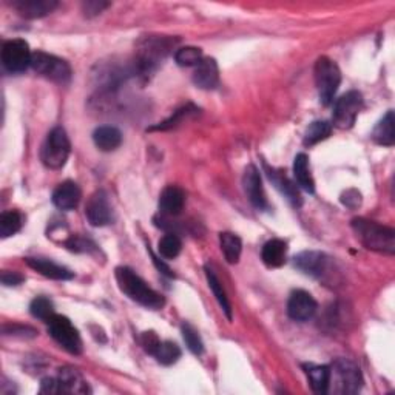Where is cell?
Returning <instances> with one entry per match:
<instances>
[{"label":"cell","instance_id":"obj_9","mask_svg":"<svg viewBox=\"0 0 395 395\" xmlns=\"http://www.w3.org/2000/svg\"><path fill=\"white\" fill-rule=\"evenodd\" d=\"M363 108V96L360 91H347L346 95H343L340 99H337V102L334 105V123L342 130H347L354 127L355 121H357V116L360 110Z\"/></svg>","mask_w":395,"mask_h":395},{"label":"cell","instance_id":"obj_17","mask_svg":"<svg viewBox=\"0 0 395 395\" xmlns=\"http://www.w3.org/2000/svg\"><path fill=\"white\" fill-rule=\"evenodd\" d=\"M13 8L25 19H41L58 8L56 0H13Z\"/></svg>","mask_w":395,"mask_h":395},{"label":"cell","instance_id":"obj_15","mask_svg":"<svg viewBox=\"0 0 395 395\" xmlns=\"http://www.w3.org/2000/svg\"><path fill=\"white\" fill-rule=\"evenodd\" d=\"M293 265L306 275L321 278V275L326 272L328 269V257L321 252H301L293 258Z\"/></svg>","mask_w":395,"mask_h":395},{"label":"cell","instance_id":"obj_27","mask_svg":"<svg viewBox=\"0 0 395 395\" xmlns=\"http://www.w3.org/2000/svg\"><path fill=\"white\" fill-rule=\"evenodd\" d=\"M220 244L229 265H236L243 252V243L239 236L230 234V232H224V234H220Z\"/></svg>","mask_w":395,"mask_h":395},{"label":"cell","instance_id":"obj_41","mask_svg":"<svg viewBox=\"0 0 395 395\" xmlns=\"http://www.w3.org/2000/svg\"><path fill=\"white\" fill-rule=\"evenodd\" d=\"M42 394H64L59 378H43L41 383Z\"/></svg>","mask_w":395,"mask_h":395},{"label":"cell","instance_id":"obj_44","mask_svg":"<svg viewBox=\"0 0 395 395\" xmlns=\"http://www.w3.org/2000/svg\"><path fill=\"white\" fill-rule=\"evenodd\" d=\"M150 253H152V252H150ZM152 258H153L154 266H156V267H158V270H159V272H161V274H164L166 276H170V278H173V276H175V274L172 272V270H170V267H168L167 265H164V262H162V261H161V260H159V258L156 257V255L152 253Z\"/></svg>","mask_w":395,"mask_h":395},{"label":"cell","instance_id":"obj_40","mask_svg":"<svg viewBox=\"0 0 395 395\" xmlns=\"http://www.w3.org/2000/svg\"><path fill=\"white\" fill-rule=\"evenodd\" d=\"M108 6H110V4L102 2V0H88V2L82 4V11L85 13L87 18H93V15L102 13Z\"/></svg>","mask_w":395,"mask_h":395},{"label":"cell","instance_id":"obj_3","mask_svg":"<svg viewBox=\"0 0 395 395\" xmlns=\"http://www.w3.org/2000/svg\"><path fill=\"white\" fill-rule=\"evenodd\" d=\"M352 229L360 243L369 250H375L386 255H394L395 252V230L386 227L375 221L365 218H355L352 221Z\"/></svg>","mask_w":395,"mask_h":395},{"label":"cell","instance_id":"obj_31","mask_svg":"<svg viewBox=\"0 0 395 395\" xmlns=\"http://www.w3.org/2000/svg\"><path fill=\"white\" fill-rule=\"evenodd\" d=\"M182 241L178 234H166L159 239L158 243V252L162 258L173 260L181 253Z\"/></svg>","mask_w":395,"mask_h":395},{"label":"cell","instance_id":"obj_30","mask_svg":"<svg viewBox=\"0 0 395 395\" xmlns=\"http://www.w3.org/2000/svg\"><path fill=\"white\" fill-rule=\"evenodd\" d=\"M23 218L19 212L8 210L0 215V236L10 238L22 229Z\"/></svg>","mask_w":395,"mask_h":395},{"label":"cell","instance_id":"obj_21","mask_svg":"<svg viewBox=\"0 0 395 395\" xmlns=\"http://www.w3.org/2000/svg\"><path fill=\"white\" fill-rule=\"evenodd\" d=\"M286 253H288V244L283 239H270L261 250V260L270 269L281 267L286 262Z\"/></svg>","mask_w":395,"mask_h":395},{"label":"cell","instance_id":"obj_1","mask_svg":"<svg viewBox=\"0 0 395 395\" xmlns=\"http://www.w3.org/2000/svg\"><path fill=\"white\" fill-rule=\"evenodd\" d=\"M176 41L170 37H159L152 36L145 37L138 45L136 56L133 60V74L149 79V76L153 74L162 65V62L167 59V56L172 51Z\"/></svg>","mask_w":395,"mask_h":395},{"label":"cell","instance_id":"obj_35","mask_svg":"<svg viewBox=\"0 0 395 395\" xmlns=\"http://www.w3.org/2000/svg\"><path fill=\"white\" fill-rule=\"evenodd\" d=\"M181 332H182V338L185 344H187L189 349L195 354V355H201L204 352V344L203 340H201L198 330L192 326L189 323H182L181 326Z\"/></svg>","mask_w":395,"mask_h":395},{"label":"cell","instance_id":"obj_29","mask_svg":"<svg viewBox=\"0 0 395 395\" xmlns=\"http://www.w3.org/2000/svg\"><path fill=\"white\" fill-rule=\"evenodd\" d=\"M330 131H332V123L330 122H328V121H315V122L311 123V126L307 127L303 144L306 147H311V145L319 144V142L324 141V139H326V138H329Z\"/></svg>","mask_w":395,"mask_h":395},{"label":"cell","instance_id":"obj_20","mask_svg":"<svg viewBox=\"0 0 395 395\" xmlns=\"http://www.w3.org/2000/svg\"><path fill=\"white\" fill-rule=\"evenodd\" d=\"M265 167H266L269 180L275 184V187L280 190L286 198H288V201L293 207H300L301 204H303V199H301L297 185L293 184L288 176L283 175L281 172H278V170H275V168H269L266 164H265Z\"/></svg>","mask_w":395,"mask_h":395},{"label":"cell","instance_id":"obj_7","mask_svg":"<svg viewBox=\"0 0 395 395\" xmlns=\"http://www.w3.org/2000/svg\"><path fill=\"white\" fill-rule=\"evenodd\" d=\"M330 383H335L334 391L338 394H357L363 386L360 368L349 360L338 359L334 365L330 366Z\"/></svg>","mask_w":395,"mask_h":395},{"label":"cell","instance_id":"obj_22","mask_svg":"<svg viewBox=\"0 0 395 395\" xmlns=\"http://www.w3.org/2000/svg\"><path fill=\"white\" fill-rule=\"evenodd\" d=\"M93 142L100 152H113L122 144V133L113 126L98 127L93 133Z\"/></svg>","mask_w":395,"mask_h":395},{"label":"cell","instance_id":"obj_5","mask_svg":"<svg viewBox=\"0 0 395 395\" xmlns=\"http://www.w3.org/2000/svg\"><path fill=\"white\" fill-rule=\"evenodd\" d=\"M69 152H72V144L67 131L62 127H54L42 145L41 159L48 168L59 170L67 164Z\"/></svg>","mask_w":395,"mask_h":395},{"label":"cell","instance_id":"obj_4","mask_svg":"<svg viewBox=\"0 0 395 395\" xmlns=\"http://www.w3.org/2000/svg\"><path fill=\"white\" fill-rule=\"evenodd\" d=\"M314 74L320 102L324 107H328L334 102L340 83H342V72H340V68L334 60L323 56L316 60Z\"/></svg>","mask_w":395,"mask_h":395},{"label":"cell","instance_id":"obj_13","mask_svg":"<svg viewBox=\"0 0 395 395\" xmlns=\"http://www.w3.org/2000/svg\"><path fill=\"white\" fill-rule=\"evenodd\" d=\"M243 187L246 192V196L249 198L252 206L258 210H265L267 208V199L265 189H262V181L258 168L253 164L247 166L244 176H243Z\"/></svg>","mask_w":395,"mask_h":395},{"label":"cell","instance_id":"obj_26","mask_svg":"<svg viewBox=\"0 0 395 395\" xmlns=\"http://www.w3.org/2000/svg\"><path fill=\"white\" fill-rule=\"evenodd\" d=\"M394 112L389 110L384 118L377 123L373 131V139L383 147H392L395 142V128H394Z\"/></svg>","mask_w":395,"mask_h":395},{"label":"cell","instance_id":"obj_6","mask_svg":"<svg viewBox=\"0 0 395 395\" xmlns=\"http://www.w3.org/2000/svg\"><path fill=\"white\" fill-rule=\"evenodd\" d=\"M29 67L37 74L45 76L46 79H51L58 83H68L72 79V67L68 65V62L45 51H34L31 54Z\"/></svg>","mask_w":395,"mask_h":395},{"label":"cell","instance_id":"obj_24","mask_svg":"<svg viewBox=\"0 0 395 395\" xmlns=\"http://www.w3.org/2000/svg\"><path fill=\"white\" fill-rule=\"evenodd\" d=\"M306 375L311 383V388L316 394H328L330 383V366L306 365Z\"/></svg>","mask_w":395,"mask_h":395},{"label":"cell","instance_id":"obj_32","mask_svg":"<svg viewBox=\"0 0 395 395\" xmlns=\"http://www.w3.org/2000/svg\"><path fill=\"white\" fill-rule=\"evenodd\" d=\"M158 363L164 366L175 365V363L181 359V349L180 346L173 342H161L156 352L153 355Z\"/></svg>","mask_w":395,"mask_h":395},{"label":"cell","instance_id":"obj_33","mask_svg":"<svg viewBox=\"0 0 395 395\" xmlns=\"http://www.w3.org/2000/svg\"><path fill=\"white\" fill-rule=\"evenodd\" d=\"M29 312L37 320H42L45 323H48L56 312H54V304L50 298L46 297H37L29 304Z\"/></svg>","mask_w":395,"mask_h":395},{"label":"cell","instance_id":"obj_10","mask_svg":"<svg viewBox=\"0 0 395 395\" xmlns=\"http://www.w3.org/2000/svg\"><path fill=\"white\" fill-rule=\"evenodd\" d=\"M29 46L22 39H13L2 46V64L6 72L22 73L31 65Z\"/></svg>","mask_w":395,"mask_h":395},{"label":"cell","instance_id":"obj_25","mask_svg":"<svg viewBox=\"0 0 395 395\" xmlns=\"http://www.w3.org/2000/svg\"><path fill=\"white\" fill-rule=\"evenodd\" d=\"M293 175H295V180L301 189L307 193H315V182L314 178L311 175V168H309V158L307 154L300 153L295 156L293 161Z\"/></svg>","mask_w":395,"mask_h":395},{"label":"cell","instance_id":"obj_34","mask_svg":"<svg viewBox=\"0 0 395 395\" xmlns=\"http://www.w3.org/2000/svg\"><path fill=\"white\" fill-rule=\"evenodd\" d=\"M203 59V50L196 46H182L175 53V60L180 67H196Z\"/></svg>","mask_w":395,"mask_h":395},{"label":"cell","instance_id":"obj_8","mask_svg":"<svg viewBox=\"0 0 395 395\" xmlns=\"http://www.w3.org/2000/svg\"><path fill=\"white\" fill-rule=\"evenodd\" d=\"M46 324H48L50 335L60 347H64L67 352L73 355H79L82 352V340L79 332L67 316L56 314Z\"/></svg>","mask_w":395,"mask_h":395},{"label":"cell","instance_id":"obj_12","mask_svg":"<svg viewBox=\"0 0 395 395\" xmlns=\"http://www.w3.org/2000/svg\"><path fill=\"white\" fill-rule=\"evenodd\" d=\"M319 304L315 298L306 290H293L288 301V315L293 321L304 323L315 315Z\"/></svg>","mask_w":395,"mask_h":395},{"label":"cell","instance_id":"obj_18","mask_svg":"<svg viewBox=\"0 0 395 395\" xmlns=\"http://www.w3.org/2000/svg\"><path fill=\"white\" fill-rule=\"evenodd\" d=\"M27 265L39 272L41 275L50 278V280H56V281H67V280H73L74 274L72 270L59 266L56 262H53L51 260L46 258H25Z\"/></svg>","mask_w":395,"mask_h":395},{"label":"cell","instance_id":"obj_37","mask_svg":"<svg viewBox=\"0 0 395 395\" xmlns=\"http://www.w3.org/2000/svg\"><path fill=\"white\" fill-rule=\"evenodd\" d=\"M64 244L68 250L76 252V253H90L96 249V246L91 241V239L79 236V235H72Z\"/></svg>","mask_w":395,"mask_h":395},{"label":"cell","instance_id":"obj_43","mask_svg":"<svg viewBox=\"0 0 395 395\" xmlns=\"http://www.w3.org/2000/svg\"><path fill=\"white\" fill-rule=\"evenodd\" d=\"M25 280V276L19 272H10V270H4L2 272V283L8 288H11V286H19Z\"/></svg>","mask_w":395,"mask_h":395},{"label":"cell","instance_id":"obj_38","mask_svg":"<svg viewBox=\"0 0 395 395\" xmlns=\"http://www.w3.org/2000/svg\"><path fill=\"white\" fill-rule=\"evenodd\" d=\"M4 335H14L22 338H34L37 335L36 329L29 326H20V324H6L4 326Z\"/></svg>","mask_w":395,"mask_h":395},{"label":"cell","instance_id":"obj_42","mask_svg":"<svg viewBox=\"0 0 395 395\" xmlns=\"http://www.w3.org/2000/svg\"><path fill=\"white\" fill-rule=\"evenodd\" d=\"M342 203L349 207V208H355L361 204V195L357 190H347L346 193H343L342 196Z\"/></svg>","mask_w":395,"mask_h":395},{"label":"cell","instance_id":"obj_23","mask_svg":"<svg viewBox=\"0 0 395 395\" xmlns=\"http://www.w3.org/2000/svg\"><path fill=\"white\" fill-rule=\"evenodd\" d=\"M59 382L64 394H87L90 392L87 382L83 380L79 370L73 368L59 369Z\"/></svg>","mask_w":395,"mask_h":395},{"label":"cell","instance_id":"obj_2","mask_svg":"<svg viewBox=\"0 0 395 395\" xmlns=\"http://www.w3.org/2000/svg\"><path fill=\"white\" fill-rule=\"evenodd\" d=\"M114 276L121 292L126 293L130 300L136 301L138 304L152 309V311H159V309L164 307V297L156 290H153L150 286L147 284L141 276L136 275L130 267H116Z\"/></svg>","mask_w":395,"mask_h":395},{"label":"cell","instance_id":"obj_28","mask_svg":"<svg viewBox=\"0 0 395 395\" xmlns=\"http://www.w3.org/2000/svg\"><path fill=\"white\" fill-rule=\"evenodd\" d=\"M204 270H206V278H207L208 288L212 289L215 298L218 300V303H220L221 309L224 311V314H226L227 319L232 320V304H230V301H229V298L226 295V292H224V289H222L221 281L218 280V276H216V274L213 272L210 267L206 266Z\"/></svg>","mask_w":395,"mask_h":395},{"label":"cell","instance_id":"obj_16","mask_svg":"<svg viewBox=\"0 0 395 395\" xmlns=\"http://www.w3.org/2000/svg\"><path fill=\"white\" fill-rule=\"evenodd\" d=\"M193 83L201 90H215L220 83V69L216 60L206 58L199 62L193 73Z\"/></svg>","mask_w":395,"mask_h":395},{"label":"cell","instance_id":"obj_19","mask_svg":"<svg viewBox=\"0 0 395 395\" xmlns=\"http://www.w3.org/2000/svg\"><path fill=\"white\" fill-rule=\"evenodd\" d=\"M185 193L176 185H168L159 196V213L166 216H178L184 208Z\"/></svg>","mask_w":395,"mask_h":395},{"label":"cell","instance_id":"obj_39","mask_svg":"<svg viewBox=\"0 0 395 395\" xmlns=\"http://www.w3.org/2000/svg\"><path fill=\"white\" fill-rule=\"evenodd\" d=\"M141 344L147 354L154 355V352H156V349H158V346L161 344V340L153 330H149V332H144V334L141 335Z\"/></svg>","mask_w":395,"mask_h":395},{"label":"cell","instance_id":"obj_11","mask_svg":"<svg viewBox=\"0 0 395 395\" xmlns=\"http://www.w3.org/2000/svg\"><path fill=\"white\" fill-rule=\"evenodd\" d=\"M85 216L93 227H104L113 221L110 199L104 190H98L90 196L85 206Z\"/></svg>","mask_w":395,"mask_h":395},{"label":"cell","instance_id":"obj_14","mask_svg":"<svg viewBox=\"0 0 395 395\" xmlns=\"http://www.w3.org/2000/svg\"><path fill=\"white\" fill-rule=\"evenodd\" d=\"M81 198V189L74 181H64L53 192V204L56 206L59 210L64 212L74 210V208L79 206Z\"/></svg>","mask_w":395,"mask_h":395},{"label":"cell","instance_id":"obj_36","mask_svg":"<svg viewBox=\"0 0 395 395\" xmlns=\"http://www.w3.org/2000/svg\"><path fill=\"white\" fill-rule=\"evenodd\" d=\"M198 112V108L195 107V105H192V104H189V105H185V107H182V108H180V110H176L173 114H172V118H168L167 121H164V122H161L159 126H156V127H152L150 130H170V128H173V127H176V126H180V123L187 118V116H190L192 113H196Z\"/></svg>","mask_w":395,"mask_h":395}]
</instances>
